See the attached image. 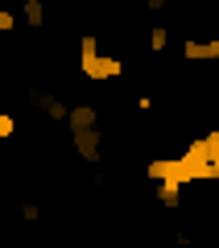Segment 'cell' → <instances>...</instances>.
Returning a JSON list of instances; mask_svg holds the SVG:
<instances>
[{"label": "cell", "instance_id": "6da1fadb", "mask_svg": "<svg viewBox=\"0 0 219 248\" xmlns=\"http://www.w3.org/2000/svg\"><path fill=\"white\" fill-rule=\"evenodd\" d=\"M66 124H70V145L79 153V161L87 166H99L104 157V133H99V112L91 104H75L66 112Z\"/></svg>", "mask_w": 219, "mask_h": 248}, {"label": "cell", "instance_id": "7a4b0ae2", "mask_svg": "<svg viewBox=\"0 0 219 248\" xmlns=\"http://www.w3.org/2000/svg\"><path fill=\"white\" fill-rule=\"evenodd\" d=\"M178 161L186 166L190 182H215V178H219V128H215V133L194 137V141L182 149Z\"/></svg>", "mask_w": 219, "mask_h": 248}, {"label": "cell", "instance_id": "3957f363", "mask_svg": "<svg viewBox=\"0 0 219 248\" xmlns=\"http://www.w3.org/2000/svg\"><path fill=\"white\" fill-rule=\"evenodd\" d=\"M79 66L91 83H108V79H120L124 75V62L116 54H99V37L95 33H83L79 42Z\"/></svg>", "mask_w": 219, "mask_h": 248}, {"label": "cell", "instance_id": "277c9868", "mask_svg": "<svg viewBox=\"0 0 219 248\" xmlns=\"http://www.w3.org/2000/svg\"><path fill=\"white\" fill-rule=\"evenodd\" d=\"M145 174H149L153 182H170V186H178V190L190 182V174H186V166H182L178 157H153L149 166H145Z\"/></svg>", "mask_w": 219, "mask_h": 248}, {"label": "cell", "instance_id": "5b68a950", "mask_svg": "<svg viewBox=\"0 0 219 248\" xmlns=\"http://www.w3.org/2000/svg\"><path fill=\"white\" fill-rule=\"evenodd\" d=\"M29 104H33L37 112H46L50 120H66V112H70L58 95H50V91H42V87H29Z\"/></svg>", "mask_w": 219, "mask_h": 248}, {"label": "cell", "instance_id": "8992f818", "mask_svg": "<svg viewBox=\"0 0 219 248\" xmlns=\"http://www.w3.org/2000/svg\"><path fill=\"white\" fill-rule=\"evenodd\" d=\"M182 58L186 62H219V42H186L182 46Z\"/></svg>", "mask_w": 219, "mask_h": 248}, {"label": "cell", "instance_id": "52a82bcc", "mask_svg": "<svg viewBox=\"0 0 219 248\" xmlns=\"http://www.w3.org/2000/svg\"><path fill=\"white\" fill-rule=\"evenodd\" d=\"M21 13H25V25H29V29H42V25H46V4H42V0H25Z\"/></svg>", "mask_w": 219, "mask_h": 248}, {"label": "cell", "instance_id": "ba28073f", "mask_svg": "<svg viewBox=\"0 0 219 248\" xmlns=\"http://www.w3.org/2000/svg\"><path fill=\"white\" fill-rule=\"evenodd\" d=\"M157 203L166 207V211H174V207L182 203V190H178V186H170V182H157Z\"/></svg>", "mask_w": 219, "mask_h": 248}, {"label": "cell", "instance_id": "9c48e42d", "mask_svg": "<svg viewBox=\"0 0 219 248\" xmlns=\"http://www.w3.org/2000/svg\"><path fill=\"white\" fill-rule=\"evenodd\" d=\"M21 219H25V223H37V219H42V207H37L33 199H21Z\"/></svg>", "mask_w": 219, "mask_h": 248}, {"label": "cell", "instance_id": "30bf717a", "mask_svg": "<svg viewBox=\"0 0 219 248\" xmlns=\"http://www.w3.org/2000/svg\"><path fill=\"white\" fill-rule=\"evenodd\" d=\"M149 46H153V54H161V50L170 46V29H153V33H149Z\"/></svg>", "mask_w": 219, "mask_h": 248}, {"label": "cell", "instance_id": "8fae6325", "mask_svg": "<svg viewBox=\"0 0 219 248\" xmlns=\"http://www.w3.org/2000/svg\"><path fill=\"white\" fill-rule=\"evenodd\" d=\"M13 133H17V120H13V112H0V141H9Z\"/></svg>", "mask_w": 219, "mask_h": 248}, {"label": "cell", "instance_id": "7c38bea8", "mask_svg": "<svg viewBox=\"0 0 219 248\" xmlns=\"http://www.w3.org/2000/svg\"><path fill=\"white\" fill-rule=\"evenodd\" d=\"M13 29H17V13L0 9V33H13Z\"/></svg>", "mask_w": 219, "mask_h": 248}, {"label": "cell", "instance_id": "4fadbf2b", "mask_svg": "<svg viewBox=\"0 0 219 248\" xmlns=\"http://www.w3.org/2000/svg\"><path fill=\"white\" fill-rule=\"evenodd\" d=\"M0 219H4V211H0Z\"/></svg>", "mask_w": 219, "mask_h": 248}]
</instances>
